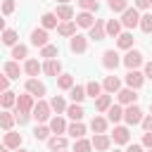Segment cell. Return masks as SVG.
<instances>
[{"label":"cell","mask_w":152,"mask_h":152,"mask_svg":"<svg viewBox=\"0 0 152 152\" xmlns=\"http://www.w3.org/2000/svg\"><path fill=\"white\" fill-rule=\"evenodd\" d=\"M50 102H43V100H38L36 104H33V109H31V116L38 121V124H43V121H50Z\"/></svg>","instance_id":"obj_1"},{"label":"cell","mask_w":152,"mask_h":152,"mask_svg":"<svg viewBox=\"0 0 152 152\" xmlns=\"http://www.w3.org/2000/svg\"><path fill=\"white\" fill-rule=\"evenodd\" d=\"M124 121L128 124V126H135V124H140L142 121V109L133 102V104H126V109H124Z\"/></svg>","instance_id":"obj_2"},{"label":"cell","mask_w":152,"mask_h":152,"mask_svg":"<svg viewBox=\"0 0 152 152\" xmlns=\"http://www.w3.org/2000/svg\"><path fill=\"white\" fill-rule=\"evenodd\" d=\"M138 21H140V12L135 7H126L124 10V17H121V26L133 28V26H138Z\"/></svg>","instance_id":"obj_3"},{"label":"cell","mask_w":152,"mask_h":152,"mask_svg":"<svg viewBox=\"0 0 152 152\" xmlns=\"http://www.w3.org/2000/svg\"><path fill=\"white\" fill-rule=\"evenodd\" d=\"M69 48H71V52H76V55H83V52L88 50V40H86V36H81V33H74V36L69 38Z\"/></svg>","instance_id":"obj_4"},{"label":"cell","mask_w":152,"mask_h":152,"mask_svg":"<svg viewBox=\"0 0 152 152\" xmlns=\"http://www.w3.org/2000/svg\"><path fill=\"white\" fill-rule=\"evenodd\" d=\"M119 64H121V57H119L116 50H104L102 52V66L104 69H116Z\"/></svg>","instance_id":"obj_5"},{"label":"cell","mask_w":152,"mask_h":152,"mask_svg":"<svg viewBox=\"0 0 152 152\" xmlns=\"http://www.w3.org/2000/svg\"><path fill=\"white\" fill-rule=\"evenodd\" d=\"M121 62H124L128 69H138V66L142 64V55H140L138 50H133V48H131V50H126V57H124Z\"/></svg>","instance_id":"obj_6"},{"label":"cell","mask_w":152,"mask_h":152,"mask_svg":"<svg viewBox=\"0 0 152 152\" xmlns=\"http://www.w3.org/2000/svg\"><path fill=\"white\" fill-rule=\"evenodd\" d=\"M142 81H145V76H142L138 69H128V74H126V86H128V88L138 90V88L142 86Z\"/></svg>","instance_id":"obj_7"},{"label":"cell","mask_w":152,"mask_h":152,"mask_svg":"<svg viewBox=\"0 0 152 152\" xmlns=\"http://www.w3.org/2000/svg\"><path fill=\"white\" fill-rule=\"evenodd\" d=\"M26 93L33 97H43L45 95V83H40L38 78H28L26 81Z\"/></svg>","instance_id":"obj_8"},{"label":"cell","mask_w":152,"mask_h":152,"mask_svg":"<svg viewBox=\"0 0 152 152\" xmlns=\"http://www.w3.org/2000/svg\"><path fill=\"white\" fill-rule=\"evenodd\" d=\"M90 145H93L95 150H100V152H107V150L112 147V138L104 135V133H95V138L90 140Z\"/></svg>","instance_id":"obj_9"},{"label":"cell","mask_w":152,"mask_h":152,"mask_svg":"<svg viewBox=\"0 0 152 152\" xmlns=\"http://www.w3.org/2000/svg\"><path fill=\"white\" fill-rule=\"evenodd\" d=\"M14 104H17V112H28L31 114V109H33L36 102H33V95L26 93V95H17V102Z\"/></svg>","instance_id":"obj_10"},{"label":"cell","mask_w":152,"mask_h":152,"mask_svg":"<svg viewBox=\"0 0 152 152\" xmlns=\"http://www.w3.org/2000/svg\"><path fill=\"white\" fill-rule=\"evenodd\" d=\"M116 97H119L121 104H133V102L138 100V95H135L133 88H119V90H116Z\"/></svg>","instance_id":"obj_11"},{"label":"cell","mask_w":152,"mask_h":152,"mask_svg":"<svg viewBox=\"0 0 152 152\" xmlns=\"http://www.w3.org/2000/svg\"><path fill=\"white\" fill-rule=\"evenodd\" d=\"M116 145H126L128 142V138H131V133H128V128L126 126H114V133L109 135Z\"/></svg>","instance_id":"obj_12"},{"label":"cell","mask_w":152,"mask_h":152,"mask_svg":"<svg viewBox=\"0 0 152 152\" xmlns=\"http://www.w3.org/2000/svg\"><path fill=\"white\" fill-rule=\"evenodd\" d=\"M57 33L64 36V38H71V36L76 33V21H74V19H69V21H59V24H57Z\"/></svg>","instance_id":"obj_13"},{"label":"cell","mask_w":152,"mask_h":152,"mask_svg":"<svg viewBox=\"0 0 152 152\" xmlns=\"http://www.w3.org/2000/svg\"><path fill=\"white\" fill-rule=\"evenodd\" d=\"M90 33H88V38H93V40H102L107 33H104V21L102 19H95V24L88 28Z\"/></svg>","instance_id":"obj_14"},{"label":"cell","mask_w":152,"mask_h":152,"mask_svg":"<svg viewBox=\"0 0 152 152\" xmlns=\"http://www.w3.org/2000/svg\"><path fill=\"white\" fill-rule=\"evenodd\" d=\"M31 43H33L36 48L48 45V31H45V28H33V31H31Z\"/></svg>","instance_id":"obj_15"},{"label":"cell","mask_w":152,"mask_h":152,"mask_svg":"<svg viewBox=\"0 0 152 152\" xmlns=\"http://www.w3.org/2000/svg\"><path fill=\"white\" fill-rule=\"evenodd\" d=\"M43 71L48 74V76H59V71H62V64H59V59L55 57V59H45V64H43Z\"/></svg>","instance_id":"obj_16"},{"label":"cell","mask_w":152,"mask_h":152,"mask_svg":"<svg viewBox=\"0 0 152 152\" xmlns=\"http://www.w3.org/2000/svg\"><path fill=\"white\" fill-rule=\"evenodd\" d=\"M19 145H21V133L7 131V133H5V147H10V150H17Z\"/></svg>","instance_id":"obj_17"},{"label":"cell","mask_w":152,"mask_h":152,"mask_svg":"<svg viewBox=\"0 0 152 152\" xmlns=\"http://www.w3.org/2000/svg\"><path fill=\"white\" fill-rule=\"evenodd\" d=\"M24 71H26L31 78H36V76L43 71V64H38V59H26V64H24Z\"/></svg>","instance_id":"obj_18"},{"label":"cell","mask_w":152,"mask_h":152,"mask_svg":"<svg viewBox=\"0 0 152 152\" xmlns=\"http://www.w3.org/2000/svg\"><path fill=\"white\" fill-rule=\"evenodd\" d=\"M121 119H124V109H121L119 104H109V109H107V121L119 124Z\"/></svg>","instance_id":"obj_19"},{"label":"cell","mask_w":152,"mask_h":152,"mask_svg":"<svg viewBox=\"0 0 152 152\" xmlns=\"http://www.w3.org/2000/svg\"><path fill=\"white\" fill-rule=\"evenodd\" d=\"M50 131H52L55 135L64 133V131H66V121H64L59 114H57V116H52V119H50Z\"/></svg>","instance_id":"obj_20"},{"label":"cell","mask_w":152,"mask_h":152,"mask_svg":"<svg viewBox=\"0 0 152 152\" xmlns=\"http://www.w3.org/2000/svg\"><path fill=\"white\" fill-rule=\"evenodd\" d=\"M95 24V17H93V12H81L78 17H76V26H83V28H90Z\"/></svg>","instance_id":"obj_21"},{"label":"cell","mask_w":152,"mask_h":152,"mask_svg":"<svg viewBox=\"0 0 152 152\" xmlns=\"http://www.w3.org/2000/svg\"><path fill=\"white\" fill-rule=\"evenodd\" d=\"M40 24H43V28L48 31V28H57V24H59V19L55 17V12H45V14L40 17Z\"/></svg>","instance_id":"obj_22"},{"label":"cell","mask_w":152,"mask_h":152,"mask_svg":"<svg viewBox=\"0 0 152 152\" xmlns=\"http://www.w3.org/2000/svg\"><path fill=\"white\" fill-rule=\"evenodd\" d=\"M116 45H119L121 50H131V48H133V33H128V31H126V33H119V36H116Z\"/></svg>","instance_id":"obj_23"},{"label":"cell","mask_w":152,"mask_h":152,"mask_svg":"<svg viewBox=\"0 0 152 152\" xmlns=\"http://www.w3.org/2000/svg\"><path fill=\"white\" fill-rule=\"evenodd\" d=\"M5 76H7V78H19V76H21V66H19V62H14V59L7 62V64H5Z\"/></svg>","instance_id":"obj_24"},{"label":"cell","mask_w":152,"mask_h":152,"mask_svg":"<svg viewBox=\"0 0 152 152\" xmlns=\"http://www.w3.org/2000/svg\"><path fill=\"white\" fill-rule=\"evenodd\" d=\"M69 97L81 104V102L86 100V86H71V88H69Z\"/></svg>","instance_id":"obj_25"},{"label":"cell","mask_w":152,"mask_h":152,"mask_svg":"<svg viewBox=\"0 0 152 152\" xmlns=\"http://www.w3.org/2000/svg\"><path fill=\"white\" fill-rule=\"evenodd\" d=\"M66 133H69L74 140H76V138H83V135H86V126H83L81 121H74L71 126H66Z\"/></svg>","instance_id":"obj_26"},{"label":"cell","mask_w":152,"mask_h":152,"mask_svg":"<svg viewBox=\"0 0 152 152\" xmlns=\"http://www.w3.org/2000/svg\"><path fill=\"white\" fill-rule=\"evenodd\" d=\"M48 147L55 152V150H66V138L64 135H52L48 138Z\"/></svg>","instance_id":"obj_27"},{"label":"cell","mask_w":152,"mask_h":152,"mask_svg":"<svg viewBox=\"0 0 152 152\" xmlns=\"http://www.w3.org/2000/svg\"><path fill=\"white\" fill-rule=\"evenodd\" d=\"M55 17H57L59 21H69V19H74V10H71L69 5H59L57 12H55Z\"/></svg>","instance_id":"obj_28"},{"label":"cell","mask_w":152,"mask_h":152,"mask_svg":"<svg viewBox=\"0 0 152 152\" xmlns=\"http://www.w3.org/2000/svg\"><path fill=\"white\" fill-rule=\"evenodd\" d=\"M64 112H66V114H69V116H71L74 121H81V119H83V114H86V112H83V107H81L78 102H74V104H69V107H66Z\"/></svg>","instance_id":"obj_29"},{"label":"cell","mask_w":152,"mask_h":152,"mask_svg":"<svg viewBox=\"0 0 152 152\" xmlns=\"http://www.w3.org/2000/svg\"><path fill=\"white\" fill-rule=\"evenodd\" d=\"M107 119L104 116H93V121H90V128H93V133H104L107 131Z\"/></svg>","instance_id":"obj_30"},{"label":"cell","mask_w":152,"mask_h":152,"mask_svg":"<svg viewBox=\"0 0 152 152\" xmlns=\"http://www.w3.org/2000/svg\"><path fill=\"white\" fill-rule=\"evenodd\" d=\"M104 33H107V36H114V38H116V36L121 33V21H116V19H109V21L104 24Z\"/></svg>","instance_id":"obj_31"},{"label":"cell","mask_w":152,"mask_h":152,"mask_svg":"<svg viewBox=\"0 0 152 152\" xmlns=\"http://www.w3.org/2000/svg\"><path fill=\"white\" fill-rule=\"evenodd\" d=\"M102 88H104L107 93H116V90L121 88V81H119L116 76H107V78H104V83H102Z\"/></svg>","instance_id":"obj_32"},{"label":"cell","mask_w":152,"mask_h":152,"mask_svg":"<svg viewBox=\"0 0 152 152\" xmlns=\"http://www.w3.org/2000/svg\"><path fill=\"white\" fill-rule=\"evenodd\" d=\"M100 93H102V86H100L97 81H88V83H86V97H93V100H95Z\"/></svg>","instance_id":"obj_33"},{"label":"cell","mask_w":152,"mask_h":152,"mask_svg":"<svg viewBox=\"0 0 152 152\" xmlns=\"http://www.w3.org/2000/svg\"><path fill=\"white\" fill-rule=\"evenodd\" d=\"M109 104H112V95H97L95 97V109L97 112H107Z\"/></svg>","instance_id":"obj_34"},{"label":"cell","mask_w":152,"mask_h":152,"mask_svg":"<svg viewBox=\"0 0 152 152\" xmlns=\"http://www.w3.org/2000/svg\"><path fill=\"white\" fill-rule=\"evenodd\" d=\"M26 55H28V48H26V45H21V43L12 45V57H14V62H19V59H26Z\"/></svg>","instance_id":"obj_35"},{"label":"cell","mask_w":152,"mask_h":152,"mask_svg":"<svg viewBox=\"0 0 152 152\" xmlns=\"http://www.w3.org/2000/svg\"><path fill=\"white\" fill-rule=\"evenodd\" d=\"M17 102V93H12V90H5V93H0V104L7 109V107H12Z\"/></svg>","instance_id":"obj_36"},{"label":"cell","mask_w":152,"mask_h":152,"mask_svg":"<svg viewBox=\"0 0 152 152\" xmlns=\"http://www.w3.org/2000/svg\"><path fill=\"white\" fill-rule=\"evenodd\" d=\"M50 109H52V112H57V114H62V112L66 109V102H64V97H62V95H55V97L50 100Z\"/></svg>","instance_id":"obj_37"},{"label":"cell","mask_w":152,"mask_h":152,"mask_svg":"<svg viewBox=\"0 0 152 152\" xmlns=\"http://www.w3.org/2000/svg\"><path fill=\"white\" fill-rule=\"evenodd\" d=\"M12 126H14V114H10V112H0V128L12 131Z\"/></svg>","instance_id":"obj_38"},{"label":"cell","mask_w":152,"mask_h":152,"mask_svg":"<svg viewBox=\"0 0 152 152\" xmlns=\"http://www.w3.org/2000/svg\"><path fill=\"white\" fill-rule=\"evenodd\" d=\"M57 55H59L57 45H50V43H48V45H43V48H40V57H45V59H55Z\"/></svg>","instance_id":"obj_39"},{"label":"cell","mask_w":152,"mask_h":152,"mask_svg":"<svg viewBox=\"0 0 152 152\" xmlns=\"http://www.w3.org/2000/svg\"><path fill=\"white\" fill-rule=\"evenodd\" d=\"M57 86H59L62 90H69V88L74 86V76H71V74H59V76H57Z\"/></svg>","instance_id":"obj_40"},{"label":"cell","mask_w":152,"mask_h":152,"mask_svg":"<svg viewBox=\"0 0 152 152\" xmlns=\"http://www.w3.org/2000/svg\"><path fill=\"white\" fill-rule=\"evenodd\" d=\"M90 150H93L90 140H86V138H76V142H74V152H90Z\"/></svg>","instance_id":"obj_41"},{"label":"cell","mask_w":152,"mask_h":152,"mask_svg":"<svg viewBox=\"0 0 152 152\" xmlns=\"http://www.w3.org/2000/svg\"><path fill=\"white\" fill-rule=\"evenodd\" d=\"M138 26H140L142 33H152V14H142L140 21H138Z\"/></svg>","instance_id":"obj_42"},{"label":"cell","mask_w":152,"mask_h":152,"mask_svg":"<svg viewBox=\"0 0 152 152\" xmlns=\"http://www.w3.org/2000/svg\"><path fill=\"white\" fill-rule=\"evenodd\" d=\"M2 43L5 45H17V31L14 28H5L2 31Z\"/></svg>","instance_id":"obj_43"},{"label":"cell","mask_w":152,"mask_h":152,"mask_svg":"<svg viewBox=\"0 0 152 152\" xmlns=\"http://www.w3.org/2000/svg\"><path fill=\"white\" fill-rule=\"evenodd\" d=\"M50 126H36V131H33V138L36 140H48L50 138Z\"/></svg>","instance_id":"obj_44"},{"label":"cell","mask_w":152,"mask_h":152,"mask_svg":"<svg viewBox=\"0 0 152 152\" xmlns=\"http://www.w3.org/2000/svg\"><path fill=\"white\" fill-rule=\"evenodd\" d=\"M83 12H97V0H78Z\"/></svg>","instance_id":"obj_45"},{"label":"cell","mask_w":152,"mask_h":152,"mask_svg":"<svg viewBox=\"0 0 152 152\" xmlns=\"http://www.w3.org/2000/svg\"><path fill=\"white\" fill-rule=\"evenodd\" d=\"M128 7V0H109V10L112 12H124Z\"/></svg>","instance_id":"obj_46"},{"label":"cell","mask_w":152,"mask_h":152,"mask_svg":"<svg viewBox=\"0 0 152 152\" xmlns=\"http://www.w3.org/2000/svg\"><path fill=\"white\" fill-rule=\"evenodd\" d=\"M28 119H31V114H28V112H17V114H14V121H17L19 126L28 124Z\"/></svg>","instance_id":"obj_47"},{"label":"cell","mask_w":152,"mask_h":152,"mask_svg":"<svg viewBox=\"0 0 152 152\" xmlns=\"http://www.w3.org/2000/svg\"><path fill=\"white\" fill-rule=\"evenodd\" d=\"M14 7H17V2L14 0H2V14L7 17V14H12L14 12Z\"/></svg>","instance_id":"obj_48"},{"label":"cell","mask_w":152,"mask_h":152,"mask_svg":"<svg viewBox=\"0 0 152 152\" xmlns=\"http://www.w3.org/2000/svg\"><path fill=\"white\" fill-rule=\"evenodd\" d=\"M140 124H142V128H145V131H152V114L142 116V121H140Z\"/></svg>","instance_id":"obj_49"},{"label":"cell","mask_w":152,"mask_h":152,"mask_svg":"<svg viewBox=\"0 0 152 152\" xmlns=\"http://www.w3.org/2000/svg\"><path fill=\"white\" fill-rule=\"evenodd\" d=\"M142 145H145V147H152V131H145V135H142Z\"/></svg>","instance_id":"obj_50"},{"label":"cell","mask_w":152,"mask_h":152,"mask_svg":"<svg viewBox=\"0 0 152 152\" xmlns=\"http://www.w3.org/2000/svg\"><path fill=\"white\" fill-rule=\"evenodd\" d=\"M152 5V0H135V10H147Z\"/></svg>","instance_id":"obj_51"},{"label":"cell","mask_w":152,"mask_h":152,"mask_svg":"<svg viewBox=\"0 0 152 152\" xmlns=\"http://www.w3.org/2000/svg\"><path fill=\"white\" fill-rule=\"evenodd\" d=\"M7 86H10V78L0 74V93H5V90H7Z\"/></svg>","instance_id":"obj_52"},{"label":"cell","mask_w":152,"mask_h":152,"mask_svg":"<svg viewBox=\"0 0 152 152\" xmlns=\"http://www.w3.org/2000/svg\"><path fill=\"white\" fill-rule=\"evenodd\" d=\"M142 76L152 81V62H147V64H145V74H142Z\"/></svg>","instance_id":"obj_53"},{"label":"cell","mask_w":152,"mask_h":152,"mask_svg":"<svg viewBox=\"0 0 152 152\" xmlns=\"http://www.w3.org/2000/svg\"><path fill=\"white\" fill-rule=\"evenodd\" d=\"M126 152H142V145H128Z\"/></svg>","instance_id":"obj_54"},{"label":"cell","mask_w":152,"mask_h":152,"mask_svg":"<svg viewBox=\"0 0 152 152\" xmlns=\"http://www.w3.org/2000/svg\"><path fill=\"white\" fill-rule=\"evenodd\" d=\"M2 31H5V19L0 17V33H2Z\"/></svg>","instance_id":"obj_55"},{"label":"cell","mask_w":152,"mask_h":152,"mask_svg":"<svg viewBox=\"0 0 152 152\" xmlns=\"http://www.w3.org/2000/svg\"><path fill=\"white\" fill-rule=\"evenodd\" d=\"M0 152H10V147H5V145H0Z\"/></svg>","instance_id":"obj_56"},{"label":"cell","mask_w":152,"mask_h":152,"mask_svg":"<svg viewBox=\"0 0 152 152\" xmlns=\"http://www.w3.org/2000/svg\"><path fill=\"white\" fill-rule=\"evenodd\" d=\"M57 2H59V5H66V2H69V0H57Z\"/></svg>","instance_id":"obj_57"},{"label":"cell","mask_w":152,"mask_h":152,"mask_svg":"<svg viewBox=\"0 0 152 152\" xmlns=\"http://www.w3.org/2000/svg\"><path fill=\"white\" fill-rule=\"evenodd\" d=\"M17 152H28V150H19V147H17Z\"/></svg>","instance_id":"obj_58"},{"label":"cell","mask_w":152,"mask_h":152,"mask_svg":"<svg viewBox=\"0 0 152 152\" xmlns=\"http://www.w3.org/2000/svg\"><path fill=\"white\" fill-rule=\"evenodd\" d=\"M150 112H152V102H150Z\"/></svg>","instance_id":"obj_59"},{"label":"cell","mask_w":152,"mask_h":152,"mask_svg":"<svg viewBox=\"0 0 152 152\" xmlns=\"http://www.w3.org/2000/svg\"><path fill=\"white\" fill-rule=\"evenodd\" d=\"M59 152H66V150H59Z\"/></svg>","instance_id":"obj_60"},{"label":"cell","mask_w":152,"mask_h":152,"mask_svg":"<svg viewBox=\"0 0 152 152\" xmlns=\"http://www.w3.org/2000/svg\"><path fill=\"white\" fill-rule=\"evenodd\" d=\"M114 152H119V150H114Z\"/></svg>","instance_id":"obj_61"},{"label":"cell","mask_w":152,"mask_h":152,"mask_svg":"<svg viewBox=\"0 0 152 152\" xmlns=\"http://www.w3.org/2000/svg\"><path fill=\"white\" fill-rule=\"evenodd\" d=\"M150 152H152V147H150Z\"/></svg>","instance_id":"obj_62"}]
</instances>
